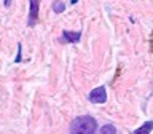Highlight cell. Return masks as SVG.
Listing matches in <instances>:
<instances>
[{
  "label": "cell",
  "mask_w": 153,
  "mask_h": 134,
  "mask_svg": "<svg viewBox=\"0 0 153 134\" xmlns=\"http://www.w3.org/2000/svg\"><path fill=\"white\" fill-rule=\"evenodd\" d=\"M96 129H97V121L89 115H81L72 121L69 134H94Z\"/></svg>",
  "instance_id": "6da1fadb"
},
{
  "label": "cell",
  "mask_w": 153,
  "mask_h": 134,
  "mask_svg": "<svg viewBox=\"0 0 153 134\" xmlns=\"http://www.w3.org/2000/svg\"><path fill=\"white\" fill-rule=\"evenodd\" d=\"M88 99L93 104H104L105 100H107V91H105L104 86H97V88H94L89 93Z\"/></svg>",
  "instance_id": "7a4b0ae2"
},
{
  "label": "cell",
  "mask_w": 153,
  "mask_h": 134,
  "mask_svg": "<svg viewBox=\"0 0 153 134\" xmlns=\"http://www.w3.org/2000/svg\"><path fill=\"white\" fill-rule=\"evenodd\" d=\"M29 7H30V11H29V19H27V24L32 27V26H35L37 21H38V7H40V3H38L37 0H30Z\"/></svg>",
  "instance_id": "3957f363"
},
{
  "label": "cell",
  "mask_w": 153,
  "mask_h": 134,
  "mask_svg": "<svg viewBox=\"0 0 153 134\" xmlns=\"http://www.w3.org/2000/svg\"><path fill=\"white\" fill-rule=\"evenodd\" d=\"M81 37V32H70V31H64L62 32V37H61V42L64 43H75L78 42Z\"/></svg>",
  "instance_id": "277c9868"
},
{
  "label": "cell",
  "mask_w": 153,
  "mask_h": 134,
  "mask_svg": "<svg viewBox=\"0 0 153 134\" xmlns=\"http://www.w3.org/2000/svg\"><path fill=\"white\" fill-rule=\"evenodd\" d=\"M152 131H153V121H145L140 128L132 131V134H150Z\"/></svg>",
  "instance_id": "5b68a950"
},
{
  "label": "cell",
  "mask_w": 153,
  "mask_h": 134,
  "mask_svg": "<svg viewBox=\"0 0 153 134\" xmlns=\"http://www.w3.org/2000/svg\"><path fill=\"white\" fill-rule=\"evenodd\" d=\"M99 134H117V129H115V126L113 124H104L102 128H100V131H99Z\"/></svg>",
  "instance_id": "8992f818"
},
{
  "label": "cell",
  "mask_w": 153,
  "mask_h": 134,
  "mask_svg": "<svg viewBox=\"0 0 153 134\" xmlns=\"http://www.w3.org/2000/svg\"><path fill=\"white\" fill-rule=\"evenodd\" d=\"M53 10H54V13H62L65 10V3L64 2H54L53 3Z\"/></svg>",
  "instance_id": "52a82bcc"
},
{
  "label": "cell",
  "mask_w": 153,
  "mask_h": 134,
  "mask_svg": "<svg viewBox=\"0 0 153 134\" xmlns=\"http://www.w3.org/2000/svg\"><path fill=\"white\" fill-rule=\"evenodd\" d=\"M21 56H22V46H21V43H19V45H18V54H16L14 62H21Z\"/></svg>",
  "instance_id": "ba28073f"
},
{
  "label": "cell",
  "mask_w": 153,
  "mask_h": 134,
  "mask_svg": "<svg viewBox=\"0 0 153 134\" xmlns=\"http://www.w3.org/2000/svg\"><path fill=\"white\" fill-rule=\"evenodd\" d=\"M3 5H5V7H10V5H11V2H10V0H7V2H3Z\"/></svg>",
  "instance_id": "9c48e42d"
}]
</instances>
